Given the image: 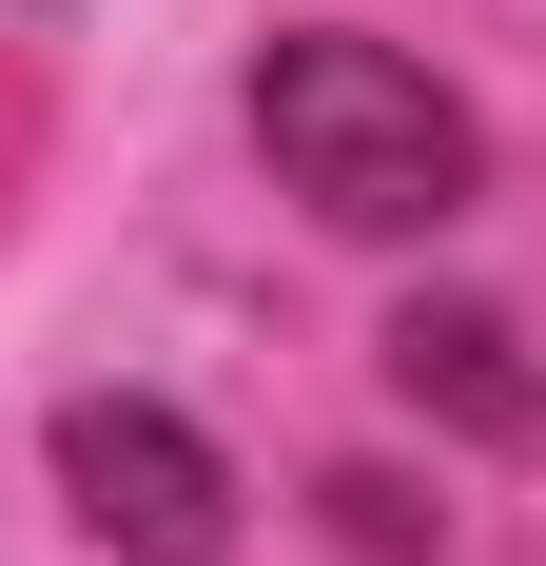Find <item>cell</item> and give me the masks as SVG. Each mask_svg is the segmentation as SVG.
I'll return each instance as SVG.
<instances>
[{"mask_svg": "<svg viewBox=\"0 0 546 566\" xmlns=\"http://www.w3.org/2000/svg\"><path fill=\"white\" fill-rule=\"evenodd\" d=\"M59 509L98 527L117 566H216L234 547V469L176 430V410H137V391H78L59 410Z\"/></svg>", "mask_w": 546, "mask_h": 566, "instance_id": "obj_2", "label": "cell"}, {"mask_svg": "<svg viewBox=\"0 0 546 566\" xmlns=\"http://www.w3.org/2000/svg\"><path fill=\"white\" fill-rule=\"evenodd\" d=\"M390 391L449 410V430H489V450H527V430H546L527 333H507V313H469V293H449V313H390Z\"/></svg>", "mask_w": 546, "mask_h": 566, "instance_id": "obj_3", "label": "cell"}, {"mask_svg": "<svg viewBox=\"0 0 546 566\" xmlns=\"http://www.w3.org/2000/svg\"><path fill=\"white\" fill-rule=\"evenodd\" d=\"M313 509L351 527V547H371V566H410V547H430V527H449V509H410V489H390V469H332Z\"/></svg>", "mask_w": 546, "mask_h": 566, "instance_id": "obj_4", "label": "cell"}, {"mask_svg": "<svg viewBox=\"0 0 546 566\" xmlns=\"http://www.w3.org/2000/svg\"><path fill=\"white\" fill-rule=\"evenodd\" d=\"M254 137H273V176H293L332 234H430V216H469V176H489L469 98H449L430 59H390V40H273L254 59Z\"/></svg>", "mask_w": 546, "mask_h": 566, "instance_id": "obj_1", "label": "cell"}]
</instances>
